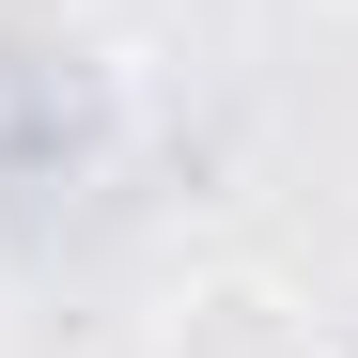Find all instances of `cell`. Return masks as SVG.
<instances>
[{
    "label": "cell",
    "instance_id": "1",
    "mask_svg": "<svg viewBox=\"0 0 358 358\" xmlns=\"http://www.w3.org/2000/svg\"><path fill=\"white\" fill-rule=\"evenodd\" d=\"M156 358H327V327L280 265H187L156 296Z\"/></svg>",
    "mask_w": 358,
    "mask_h": 358
},
{
    "label": "cell",
    "instance_id": "2",
    "mask_svg": "<svg viewBox=\"0 0 358 358\" xmlns=\"http://www.w3.org/2000/svg\"><path fill=\"white\" fill-rule=\"evenodd\" d=\"M0 16H78V0H0Z\"/></svg>",
    "mask_w": 358,
    "mask_h": 358
},
{
    "label": "cell",
    "instance_id": "3",
    "mask_svg": "<svg viewBox=\"0 0 358 358\" xmlns=\"http://www.w3.org/2000/svg\"><path fill=\"white\" fill-rule=\"evenodd\" d=\"M327 16H358V0H327Z\"/></svg>",
    "mask_w": 358,
    "mask_h": 358
}]
</instances>
